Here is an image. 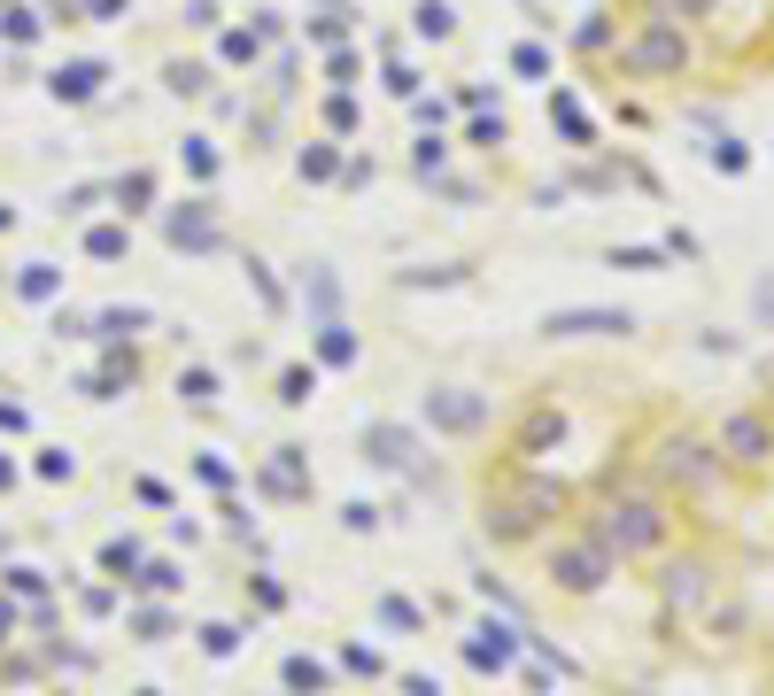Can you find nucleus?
I'll return each mask as SVG.
<instances>
[{"mask_svg":"<svg viewBox=\"0 0 774 696\" xmlns=\"http://www.w3.org/2000/svg\"><path fill=\"white\" fill-rule=\"evenodd\" d=\"M573 93L627 132L774 93V0H581L566 24Z\"/></svg>","mask_w":774,"mask_h":696,"instance_id":"1","label":"nucleus"}]
</instances>
